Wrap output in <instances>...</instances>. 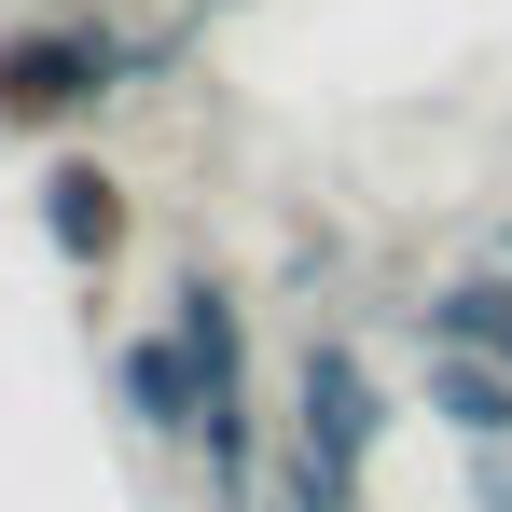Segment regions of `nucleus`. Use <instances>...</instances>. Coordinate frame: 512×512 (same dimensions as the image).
<instances>
[{
  "label": "nucleus",
  "instance_id": "1",
  "mask_svg": "<svg viewBox=\"0 0 512 512\" xmlns=\"http://www.w3.org/2000/svg\"><path fill=\"white\" fill-rule=\"evenodd\" d=\"M139 70H167V42H139V28H111V14H14L0 28V139H70L84 111L139 84Z\"/></svg>",
  "mask_w": 512,
  "mask_h": 512
},
{
  "label": "nucleus",
  "instance_id": "2",
  "mask_svg": "<svg viewBox=\"0 0 512 512\" xmlns=\"http://www.w3.org/2000/svg\"><path fill=\"white\" fill-rule=\"evenodd\" d=\"M28 222H42V250L70 263L84 291L139 250V194H125V167H111V153H56V167L28 180Z\"/></svg>",
  "mask_w": 512,
  "mask_h": 512
},
{
  "label": "nucleus",
  "instance_id": "3",
  "mask_svg": "<svg viewBox=\"0 0 512 512\" xmlns=\"http://www.w3.org/2000/svg\"><path fill=\"white\" fill-rule=\"evenodd\" d=\"M291 443L333 457V471H374V443H388V388H374L360 333H305V360H291Z\"/></svg>",
  "mask_w": 512,
  "mask_h": 512
},
{
  "label": "nucleus",
  "instance_id": "4",
  "mask_svg": "<svg viewBox=\"0 0 512 512\" xmlns=\"http://www.w3.org/2000/svg\"><path fill=\"white\" fill-rule=\"evenodd\" d=\"M111 388H125V416H139V443H208V374H194V346L153 319V333H125L111 346Z\"/></svg>",
  "mask_w": 512,
  "mask_h": 512
},
{
  "label": "nucleus",
  "instance_id": "5",
  "mask_svg": "<svg viewBox=\"0 0 512 512\" xmlns=\"http://www.w3.org/2000/svg\"><path fill=\"white\" fill-rule=\"evenodd\" d=\"M416 416L457 429V457H471V443H512V374H499V360H471V346H429Z\"/></svg>",
  "mask_w": 512,
  "mask_h": 512
},
{
  "label": "nucleus",
  "instance_id": "6",
  "mask_svg": "<svg viewBox=\"0 0 512 512\" xmlns=\"http://www.w3.org/2000/svg\"><path fill=\"white\" fill-rule=\"evenodd\" d=\"M416 333H429V346H471V360H499V374H512V263L443 277V291L416 305Z\"/></svg>",
  "mask_w": 512,
  "mask_h": 512
},
{
  "label": "nucleus",
  "instance_id": "7",
  "mask_svg": "<svg viewBox=\"0 0 512 512\" xmlns=\"http://www.w3.org/2000/svg\"><path fill=\"white\" fill-rule=\"evenodd\" d=\"M374 471H333V457H305L291 429H277V471H263V512H360Z\"/></svg>",
  "mask_w": 512,
  "mask_h": 512
},
{
  "label": "nucleus",
  "instance_id": "8",
  "mask_svg": "<svg viewBox=\"0 0 512 512\" xmlns=\"http://www.w3.org/2000/svg\"><path fill=\"white\" fill-rule=\"evenodd\" d=\"M471 512H512V443H471Z\"/></svg>",
  "mask_w": 512,
  "mask_h": 512
},
{
  "label": "nucleus",
  "instance_id": "9",
  "mask_svg": "<svg viewBox=\"0 0 512 512\" xmlns=\"http://www.w3.org/2000/svg\"><path fill=\"white\" fill-rule=\"evenodd\" d=\"M485 263H512V222H499V236H485Z\"/></svg>",
  "mask_w": 512,
  "mask_h": 512
}]
</instances>
